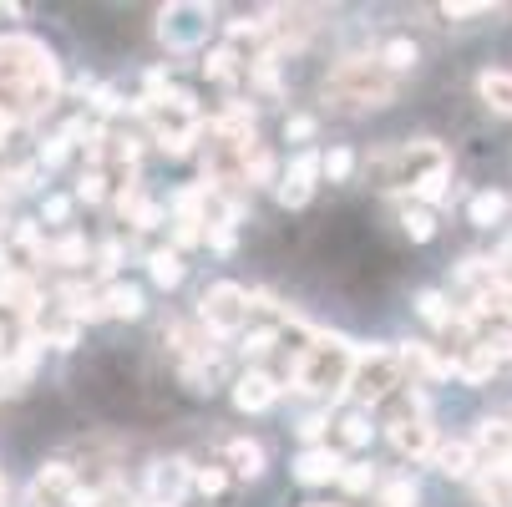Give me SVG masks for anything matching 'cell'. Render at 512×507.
<instances>
[{
  "label": "cell",
  "instance_id": "cell-7",
  "mask_svg": "<svg viewBox=\"0 0 512 507\" xmlns=\"http://www.w3.org/2000/svg\"><path fill=\"white\" fill-rule=\"evenodd\" d=\"M0 305L6 310H16L26 325H36V315H41V284L26 274V269H0Z\"/></svg>",
  "mask_w": 512,
  "mask_h": 507
},
{
  "label": "cell",
  "instance_id": "cell-19",
  "mask_svg": "<svg viewBox=\"0 0 512 507\" xmlns=\"http://www.w3.org/2000/svg\"><path fill=\"white\" fill-rule=\"evenodd\" d=\"M477 447L492 452V462H512V426L507 421H482L477 426Z\"/></svg>",
  "mask_w": 512,
  "mask_h": 507
},
{
  "label": "cell",
  "instance_id": "cell-24",
  "mask_svg": "<svg viewBox=\"0 0 512 507\" xmlns=\"http://www.w3.org/2000/svg\"><path fill=\"white\" fill-rule=\"evenodd\" d=\"M46 259H56V264H66V269H82V264H87V239H82V234H66V239L51 244Z\"/></svg>",
  "mask_w": 512,
  "mask_h": 507
},
{
  "label": "cell",
  "instance_id": "cell-4",
  "mask_svg": "<svg viewBox=\"0 0 512 507\" xmlns=\"http://www.w3.org/2000/svg\"><path fill=\"white\" fill-rule=\"evenodd\" d=\"M325 97H335L340 107H386L396 97V77L381 61H360L355 56L325 82Z\"/></svg>",
  "mask_w": 512,
  "mask_h": 507
},
{
  "label": "cell",
  "instance_id": "cell-34",
  "mask_svg": "<svg viewBox=\"0 0 512 507\" xmlns=\"http://www.w3.org/2000/svg\"><path fill=\"white\" fill-rule=\"evenodd\" d=\"M41 219H46V224H66V219H71V198L46 193V203H41Z\"/></svg>",
  "mask_w": 512,
  "mask_h": 507
},
{
  "label": "cell",
  "instance_id": "cell-36",
  "mask_svg": "<svg viewBox=\"0 0 512 507\" xmlns=\"http://www.w3.org/2000/svg\"><path fill=\"white\" fill-rule=\"evenodd\" d=\"M381 502H386V507H411V502H416V487H411V482H391Z\"/></svg>",
  "mask_w": 512,
  "mask_h": 507
},
{
  "label": "cell",
  "instance_id": "cell-1",
  "mask_svg": "<svg viewBox=\"0 0 512 507\" xmlns=\"http://www.w3.org/2000/svg\"><path fill=\"white\" fill-rule=\"evenodd\" d=\"M61 97V61L46 41L11 31L0 36V107H6L16 122L21 117H41L51 112Z\"/></svg>",
  "mask_w": 512,
  "mask_h": 507
},
{
  "label": "cell",
  "instance_id": "cell-11",
  "mask_svg": "<svg viewBox=\"0 0 512 507\" xmlns=\"http://www.w3.org/2000/svg\"><path fill=\"white\" fill-rule=\"evenodd\" d=\"M56 300H61V315H66V320H77V325H87V320H102V315H107L102 289H87L82 279L56 284Z\"/></svg>",
  "mask_w": 512,
  "mask_h": 507
},
{
  "label": "cell",
  "instance_id": "cell-20",
  "mask_svg": "<svg viewBox=\"0 0 512 507\" xmlns=\"http://www.w3.org/2000/svg\"><path fill=\"white\" fill-rule=\"evenodd\" d=\"M482 497L492 507H512V462H492L482 477Z\"/></svg>",
  "mask_w": 512,
  "mask_h": 507
},
{
  "label": "cell",
  "instance_id": "cell-39",
  "mask_svg": "<svg viewBox=\"0 0 512 507\" xmlns=\"http://www.w3.org/2000/svg\"><path fill=\"white\" fill-rule=\"evenodd\" d=\"M92 107H97V117H112L122 102H117V92H112V87H97V102H92Z\"/></svg>",
  "mask_w": 512,
  "mask_h": 507
},
{
  "label": "cell",
  "instance_id": "cell-46",
  "mask_svg": "<svg viewBox=\"0 0 512 507\" xmlns=\"http://www.w3.org/2000/svg\"><path fill=\"white\" fill-rule=\"evenodd\" d=\"M310 507H330V502H310Z\"/></svg>",
  "mask_w": 512,
  "mask_h": 507
},
{
  "label": "cell",
  "instance_id": "cell-22",
  "mask_svg": "<svg viewBox=\"0 0 512 507\" xmlns=\"http://www.w3.org/2000/svg\"><path fill=\"white\" fill-rule=\"evenodd\" d=\"M416 56H421V51H416V41H406V36H396V41L381 46V66L391 71V77H396V71H411Z\"/></svg>",
  "mask_w": 512,
  "mask_h": 507
},
{
  "label": "cell",
  "instance_id": "cell-2",
  "mask_svg": "<svg viewBox=\"0 0 512 507\" xmlns=\"http://www.w3.org/2000/svg\"><path fill=\"white\" fill-rule=\"evenodd\" d=\"M355 345H345L340 335H320L315 345H305V355H300V366H295V386L300 391H310V396H340L345 386H350V376H355Z\"/></svg>",
  "mask_w": 512,
  "mask_h": 507
},
{
  "label": "cell",
  "instance_id": "cell-32",
  "mask_svg": "<svg viewBox=\"0 0 512 507\" xmlns=\"http://www.w3.org/2000/svg\"><path fill=\"white\" fill-rule=\"evenodd\" d=\"M77 198H82V203H102V198H107V173H97V168H92V173H82Z\"/></svg>",
  "mask_w": 512,
  "mask_h": 507
},
{
  "label": "cell",
  "instance_id": "cell-30",
  "mask_svg": "<svg viewBox=\"0 0 512 507\" xmlns=\"http://www.w3.org/2000/svg\"><path fill=\"white\" fill-rule=\"evenodd\" d=\"M340 437H345L350 447H365V442H371V421H365L360 411H355V416H345V421H340Z\"/></svg>",
  "mask_w": 512,
  "mask_h": 507
},
{
  "label": "cell",
  "instance_id": "cell-17",
  "mask_svg": "<svg viewBox=\"0 0 512 507\" xmlns=\"http://www.w3.org/2000/svg\"><path fill=\"white\" fill-rule=\"evenodd\" d=\"M224 457H229L234 477H259V472H264V447L249 442V437H234V442L224 447Z\"/></svg>",
  "mask_w": 512,
  "mask_h": 507
},
{
  "label": "cell",
  "instance_id": "cell-31",
  "mask_svg": "<svg viewBox=\"0 0 512 507\" xmlns=\"http://www.w3.org/2000/svg\"><path fill=\"white\" fill-rule=\"evenodd\" d=\"M350 168H355V158H350V148H330V153H325V178H330V183H340V178H350Z\"/></svg>",
  "mask_w": 512,
  "mask_h": 507
},
{
  "label": "cell",
  "instance_id": "cell-41",
  "mask_svg": "<svg viewBox=\"0 0 512 507\" xmlns=\"http://www.w3.org/2000/svg\"><path fill=\"white\" fill-rule=\"evenodd\" d=\"M284 137H315V122L310 117H289L284 122Z\"/></svg>",
  "mask_w": 512,
  "mask_h": 507
},
{
  "label": "cell",
  "instance_id": "cell-9",
  "mask_svg": "<svg viewBox=\"0 0 512 507\" xmlns=\"http://www.w3.org/2000/svg\"><path fill=\"white\" fill-rule=\"evenodd\" d=\"M0 249H6V269H26V274H31V264H41L51 254L46 239H41V224H31V219L11 224L6 239H0Z\"/></svg>",
  "mask_w": 512,
  "mask_h": 507
},
{
  "label": "cell",
  "instance_id": "cell-10",
  "mask_svg": "<svg viewBox=\"0 0 512 507\" xmlns=\"http://www.w3.org/2000/svg\"><path fill=\"white\" fill-rule=\"evenodd\" d=\"M320 173H325V158H320V153H300L295 163H289L284 183H279V203H284V208H300V203L310 198V188H315Z\"/></svg>",
  "mask_w": 512,
  "mask_h": 507
},
{
  "label": "cell",
  "instance_id": "cell-26",
  "mask_svg": "<svg viewBox=\"0 0 512 507\" xmlns=\"http://www.w3.org/2000/svg\"><path fill=\"white\" fill-rule=\"evenodd\" d=\"M492 371H497V355H492L487 345H472V355H467V366H462V381L482 386V381H487Z\"/></svg>",
  "mask_w": 512,
  "mask_h": 507
},
{
  "label": "cell",
  "instance_id": "cell-25",
  "mask_svg": "<svg viewBox=\"0 0 512 507\" xmlns=\"http://www.w3.org/2000/svg\"><path fill=\"white\" fill-rule=\"evenodd\" d=\"M502 208H507V198H502V193H477L467 213H472V224H482V229H492V224L502 219Z\"/></svg>",
  "mask_w": 512,
  "mask_h": 507
},
{
  "label": "cell",
  "instance_id": "cell-15",
  "mask_svg": "<svg viewBox=\"0 0 512 507\" xmlns=\"http://www.w3.org/2000/svg\"><path fill=\"white\" fill-rule=\"evenodd\" d=\"M391 442H396L401 457H426V452H431V426H426L421 416L396 421V426H391Z\"/></svg>",
  "mask_w": 512,
  "mask_h": 507
},
{
  "label": "cell",
  "instance_id": "cell-29",
  "mask_svg": "<svg viewBox=\"0 0 512 507\" xmlns=\"http://www.w3.org/2000/svg\"><path fill=\"white\" fill-rule=\"evenodd\" d=\"M401 224H406V234H411V239H431V234H436V219H431V208H421V203L401 213Z\"/></svg>",
  "mask_w": 512,
  "mask_h": 507
},
{
  "label": "cell",
  "instance_id": "cell-5",
  "mask_svg": "<svg viewBox=\"0 0 512 507\" xmlns=\"http://www.w3.org/2000/svg\"><path fill=\"white\" fill-rule=\"evenodd\" d=\"M401 355H391V350H360L355 355V376H350V386H355V396L360 401H391L396 391H401Z\"/></svg>",
  "mask_w": 512,
  "mask_h": 507
},
{
  "label": "cell",
  "instance_id": "cell-44",
  "mask_svg": "<svg viewBox=\"0 0 512 507\" xmlns=\"http://www.w3.org/2000/svg\"><path fill=\"white\" fill-rule=\"evenodd\" d=\"M6 229H11L6 224V193H0V239H6Z\"/></svg>",
  "mask_w": 512,
  "mask_h": 507
},
{
  "label": "cell",
  "instance_id": "cell-28",
  "mask_svg": "<svg viewBox=\"0 0 512 507\" xmlns=\"http://www.w3.org/2000/svg\"><path fill=\"white\" fill-rule=\"evenodd\" d=\"M416 310H421V315H426L431 325H442V330H447V325L457 320V315H447V300L436 295V289H426V295H416Z\"/></svg>",
  "mask_w": 512,
  "mask_h": 507
},
{
  "label": "cell",
  "instance_id": "cell-40",
  "mask_svg": "<svg viewBox=\"0 0 512 507\" xmlns=\"http://www.w3.org/2000/svg\"><path fill=\"white\" fill-rule=\"evenodd\" d=\"M269 345H274V330H254V335L244 340V350H249V355H264Z\"/></svg>",
  "mask_w": 512,
  "mask_h": 507
},
{
  "label": "cell",
  "instance_id": "cell-35",
  "mask_svg": "<svg viewBox=\"0 0 512 507\" xmlns=\"http://www.w3.org/2000/svg\"><path fill=\"white\" fill-rule=\"evenodd\" d=\"M97 269H102L107 279H112V274L122 269V244H117V239H107V244L97 249Z\"/></svg>",
  "mask_w": 512,
  "mask_h": 507
},
{
  "label": "cell",
  "instance_id": "cell-12",
  "mask_svg": "<svg viewBox=\"0 0 512 507\" xmlns=\"http://www.w3.org/2000/svg\"><path fill=\"white\" fill-rule=\"evenodd\" d=\"M148 487H153V497H158V502H178V497L193 487V467H188L183 457L153 462V467H148Z\"/></svg>",
  "mask_w": 512,
  "mask_h": 507
},
{
  "label": "cell",
  "instance_id": "cell-38",
  "mask_svg": "<svg viewBox=\"0 0 512 507\" xmlns=\"http://www.w3.org/2000/svg\"><path fill=\"white\" fill-rule=\"evenodd\" d=\"M97 507H132V497H127V487H117V482H112V487H102V492H97Z\"/></svg>",
  "mask_w": 512,
  "mask_h": 507
},
{
  "label": "cell",
  "instance_id": "cell-23",
  "mask_svg": "<svg viewBox=\"0 0 512 507\" xmlns=\"http://www.w3.org/2000/svg\"><path fill=\"white\" fill-rule=\"evenodd\" d=\"M436 467H442L447 477H467L472 472V447L467 442H447L442 452H436Z\"/></svg>",
  "mask_w": 512,
  "mask_h": 507
},
{
  "label": "cell",
  "instance_id": "cell-13",
  "mask_svg": "<svg viewBox=\"0 0 512 507\" xmlns=\"http://www.w3.org/2000/svg\"><path fill=\"white\" fill-rule=\"evenodd\" d=\"M340 472H345V462H340L335 447H305V452L295 457V477L310 482V487H320V482H330V477H340Z\"/></svg>",
  "mask_w": 512,
  "mask_h": 507
},
{
  "label": "cell",
  "instance_id": "cell-18",
  "mask_svg": "<svg viewBox=\"0 0 512 507\" xmlns=\"http://www.w3.org/2000/svg\"><path fill=\"white\" fill-rule=\"evenodd\" d=\"M102 305H107L112 320H137L142 315V289L137 284H112V289H102Z\"/></svg>",
  "mask_w": 512,
  "mask_h": 507
},
{
  "label": "cell",
  "instance_id": "cell-21",
  "mask_svg": "<svg viewBox=\"0 0 512 507\" xmlns=\"http://www.w3.org/2000/svg\"><path fill=\"white\" fill-rule=\"evenodd\" d=\"M148 274H153V284H158V289L183 284V259H178V249H158V254L148 259Z\"/></svg>",
  "mask_w": 512,
  "mask_h": 507
},
{
  "label": "cell",
  "instance_id": "cell-27",
  "mask_svg": "<svg viewBox=\"0 0 512 507\" xmlns=\"http://www.w3.org/2000/svg\"><path fill=\"white\" fill-rule=\"evenodd\" d=\"M203 71H208V77H213V82H229V77H234V71H239V56H234L229 46H218V51H208V61H203Z\"/></svg>",
  "mask_w": 512,
  "mask_h": 507
},
{
  "label": "cell",
  "instance_id": "cell-14",
  "mask_svg": "<svg viewBox=\"0 0 512 507\" xmlns=\"http://www.w3.org/2000/svg\"><path fill=\"white\" fill-rule=\"evenodd\" d=\"M274 396H279V386L264 371H249V376L234 381V406L239 411H264V406H274Z\"/></svg>",
  "mask_w": 512,
  "mask_h": 507
},
{
  "label": "cell",
  "instance_id": "cell-33",
  "mask_svg": "<svg viewBox=\"0 0 512 507\" xmlns=\"http://www.w3.org/2000/svg\"><path fill=\"white\" fill-rule=\"evenodd\" d=\"M193 487H198L203 497H218V492H224V487H229V477H224V472H218V467H203V472H193Z\"/></svg>",
  "mask_w": 512,
  "mask_h": 507
},
{
  "label": "cell",
  "instance_id": "cell-42",
  "mask_svg": "<svg viewBox=\"0 0 512 507\" xmlns=\"http://www.w3.org/2000/svg\"><path fill=\"white\" fill-rule=\"evenodd\" d=\"M320 431H325V416H310V421L300 426V437H305V442H320Z\"/></svg>",
  "mask_w": 512,
  "mask_h": 507
},
{
  "label": "cell",
  "instance_id": "cell-37",
  "mask_svg": "<svg viewBox=\"0 0 512 507\" xmlns=\"http://www.w3.org/2000/svg\"><path fill=\"white\" fill-rule=\"evenodd\" d=\"M340 482H345V492H365V487H371V467H360V462H355V467L340 472Z\"/></svg>",
  "mask_w": 512,
  "mask_h": 507
},
{
  "label": "cell",
  "instance_id": "cell-3",
  "mask_svg": "<svg viewBox=\"0 0 512 507\" xmlns=\"http://www.w3.org/2000/svg\"><path fill=\"white\" fill-rule=\"evenodd\" d=\"M442 168H452V163H447V148H442V142H431V137L401 142V148L371 158L376 188H411V193H416L431 173H442Z\"/></svg>",
  "mask_w": 512,
  "mask_h": 507
},
{
  "label": "cell",
  "instance_id": "cell-8",
  "mask_svg": "<svg viewBox=\"0 0 512 507\" xmlns=\"http://www.w3.org/2000/svg\"><path fill=\"white\" fill-rule=\"evenodd\" d=\"M208 21H213V16H208L203 6H168L163 21H158V36L183 51V46H198V41L208 36Z\"/></svg>",
  "mask_w": 512,
  "mask_h": 507
},
{
  "label": "cell",
  "instance_id": "cell-6",
  "mask_svg": "<svg viewBox=\"0 0 512 507\" xmlns=\"http://www.w3.org/2000/svg\"><path fill=\"white\" fill-rule=\"evenodd\" d=\"M249 295H244V289L239 284H213L208 289V295H203V325L208 330H218V335H234V330H244V320H249Z\"/></svg>",
  "mask_w": 512,
  "mask_h": 507
},
{
  "label": "cell",
  "instance_id": "cell-43",
  "mask_svg": "<svg viewBox=\"0 0 512 507\" xmlns=\"http://www.w3.org/2000/svg\"><path fill=\"white\" fill-rule=\"evenodd\" d=\"M11 132H16V117L0 107V153H6V137H11Z\"/></svg>",
  "mask_w": 512,
  "mask_h": 507
},
{
  "label": "cell",
  "instance_id": "cell-47",
  "mask_svg": "<svg viewBox=\"0 0 512 507\" xmlns=\"http://www.w3.org/2000/svg\"><path fill=\"white\" fill-rule=\"evenodd\" d=\"M153 507H173V502H153Z\"/></svg>",
  "mask_w": 512,
  "mask_h": 507
},
{
  "label": "cell",
  "instance_id": "cell-16",
  "mask_svg": "<svg viewBox=\"0 0 512 507\" xmlns=\"http://www.w3.org/2000/svg\"><path fill=\"white\" fill-rule=\"evenodd\" d=\"M477 92H482V102H487L492 112L512 117V71H482V77H477Z\"/></svg>",
  "mask_w": 512,
  "mask_h": 507
},
{
  "label": "cell",
  "instance_id": "cell-45",
  "mask_svg": "<svg viewBox=\"0 0 512 507\" xmlns=\"http://www.w3.org/2000/svg\"><path fill=\"white\" fill-rule=\"evenodd\" d=\"M0 502H6V472H0Z\"/></svg>",
  "mask_w": 512,
  "mask_h": 507
}]
</instances>
